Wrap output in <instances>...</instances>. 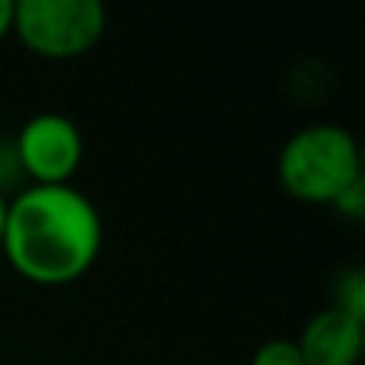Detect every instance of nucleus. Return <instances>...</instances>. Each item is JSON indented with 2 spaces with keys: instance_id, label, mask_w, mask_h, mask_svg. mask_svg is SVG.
Returning a JSON list of instances; mask_svg holds the SVG:
<instances>
[{
  "instance_id": "f257e3e1",
  "label": "nucleus",
  "mask_w": 365,
  "mask_h": 365,
  "mask_svg": "<svg viewBox=\"0 0 365 365\" xmlns=\"http://www.w3.org/2000/svg\"><path fill=\"white\" fill-rule=\"evenodd\" d=\"M103 247V218L93 199L71 182H29L6 202L0 250L38 285H64L90 269Z\"/></svg>"
},
{
  "instance_id": "f03ea898",
  "label": "nucleus",
  "mask_w": 365,
  "mask_h": 365,
  "mask_svg": "<svg viewBox=\"0 0 365 365\" xmlns=\"http://www.w3.org/2000/svg\"><path fill=\"white\" fill-rule=\"evenodd\" d=\"M279 182L295 199L334 202L353 180L362 177V151L349 128L314 122L289 135L276 160Z\"/></svg>"
},
{
  "instance_id": "7ed1b4c3",
  "label": "nucleus",
  "mask_w": 365,
  "mask_h": 365,
  "mask_svg": "<svg viewBox=\"0 0 365 365\" xmlns=\"http://www.w3.org/2000/svg\"><path fill=\"white\" fill-rule=\"evenodd\" d=\"M13 32L36 55L68 61L103 38L106 6L100 0H13Z\"/></svg>"
},
{
  "instance_id": "20e7f679",
  "label": "nucleus",
  "mask_w": 365,
  "mask_h": 365,
  "mask_svg": "<svg viewBox=\"0 0 365 365\" xmlns=\"http://www.w3.org/2000/svg\"><path fill=\"white\" fill-rule=\"evenodd\" d=\"M19 173L32 182H71L83 160V135L64 113H36L23 122L13 141Z\"/></svg>"
},
{
  "instance_id": "39448f33",
  "label": "nucleus",
  "mask_w": 365,
  "mask_h": 365,
  "mask_svg": "<svg viewBox=\"0 0 365 365\" xmlns=\"http://www.w3.org/2000/svg\"><path fill=\"white\" fill-rule=\"evenodd\" d=\"M295 343L304 365H356L365 346V321L330 304L308 317Z\"/></svg>"
},
{
  "instance_id": "423d86ee",
  "label": "nucleus",
  "mask_w": 365,
  "mask_h": 365,
  "mask_svg": "<svg viewBox=\"0 0 365 365\" xmlns=\"http://www.w3.org/2000/svg\"><path fill=\"white\" fill-rule=\"evenodd\" d=\"M334 308L346 311V314L365 321V269L362 266H349L336 279V302Z\"/></svg>"
},
{
  "instance_id": "0eeeda50",
  "label": "nucleus",
  "mask_w": 365,
  "mask_h": 365,
  "mask_svg": "<svg viewBox=\"0 0 365 365\" xmlns=\"http://www.w3.org/2000/svg\"><path fill=\"white\" fill-rule=\"evenodd\" d=\"M250 365H304V356L295 340H289V336H272V340L257 346V353L250 356Z\"/></svg>"
},
{
  "instance_id": "6e6552de",
  "label": "nucleus",
  "mask_w": 365,
  "mask_h": 365,
  "mask_svg": "<svg viewBox=\"0 0 365 365\" xmlns=\"http://www.w3.org/2000/svg\"><path fill=\"white\" fill-rule=\"evenodd\" d=\"M330 205H334L340 215H346V218H362L365 215V173L359 180L349 182V186L343 189L334 202H330Z\"/></svg>"
},
{
  "instance_id": "1a4fd4ad",
  "label": "nucleus",
  "mask_w": 365,
  "mask_h": 365,
  "mask_svg": "<svg viewBox=\"0 0 365 365\" xmlns=\"http://www.w3.org/2000/svg\"><path fill=\"white\" fill-rule=\"evenodd\" d=\"M13 32V0H0V38Z\"/></svg>"
},
{
  "instance_id": "9d476101",
  "label": "nucleus",
  "mask_w": 365,
  "mask_h": 365,
  "mask_svg": "<svg viewBox=\"0 0 365 365\" xmlns=\"http://www.w3.org/2000/svg\"><path fill=\"white\" fill-rule=\"evenodd\" d=\"M6 195H4V189H0V240H4V225H6Z\"/></svg>"
}]
</instances>
